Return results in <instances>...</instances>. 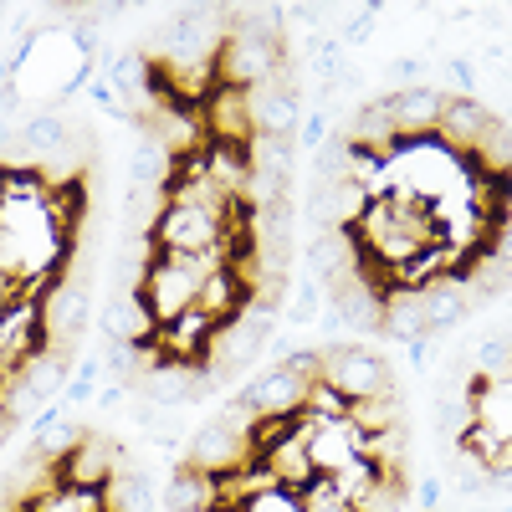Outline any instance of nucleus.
Returning a JSON list of instances; mask_svg holds the SVG:
<instances>
[{"label":"nucleus","instance_id":"nucleus-8","mask_svg":"<svg viewBox=\"0 0 512 512\" xmlns=\"http://www.w3.org/2000/svg\"><path fill=\"white\" fill-rule=\"evenodd\" d=\"M103 333H108V344H139V349L154 344L159 323H154V313L144 308L139 287H118V292L108 297V308H103Z\"/></svg>","mask_w":512,"mask_h":512},{"label":"nucleus","instance_id":"nucleus-23","mask_svg":"<svg viewBox=\"0 0 512 512\" xmlns=\"http://www.w3.org/2000/svg\"><path fill=\"white\" fill-rule=\"evenodd\" d=\"M169 169H175V154H169L164 144H154V139H144L134 149V169H128V175H134L139 190H159L169 180Z\"/></svg>","mask_w":512,"mask_h":512},{"label":"nucleus","instance_id":"nucleus-22","mask_svg":"<svg viewBox=\"0 0 512 512\" xmlns=\"http://www.w3.org/2000/svg\"><path fill=\"white\" fill-rule=\"evenodd\" d=\"M400 134H395V123H390V108H384V98L379 103H369V108H359V118H354V128H349V139L344 144H374V149H390Z\"/></svg>","mask_w":512,"mask_h":512},{"label":"nucleus","instance_id":"nucleus-31","mask_svg":"<svg viewBox=\"0 0 512 512\" xmlns=\"http://www.w3.org/2000/svg\"><path fill=\"white\" fill-rule=\"evenodd\" d=\"M123 400V384H103V390H98V405H118Z\"/></svg>","mask_w":512,"mask_h":512},{"label":"nucleus","instance_id":"nucleus-12","mask_svg":"<svg viewBox=\"0 0 512 512\" xmlns=\"http://www.w3.org/2000/svg\"><path fill=\"white\" fill-rule=\"evenodd\" d=\"M256 461H262L267 472H272V482L287 487V492H308L313 477H318V472H313V461H308V436H303V431H287L282 441H272Z\"/></svg>","mask_w":512,"mask_h":512},{"label":"nucleus","instance_id":"nucleus-28","mask_svg":"<svg viewBox=\"0 0 512 512\" xmlns=\"http://www.w3.org/2000/svg\"><path fill=\"white\" fill-rule=\"evenodd\" d=\"M446 82L456 88V98H477V72H472V57H451V62H446Z\"/></svg>","mask_w":512,"mask_h":512},{"label":"nucleus","instance_id":"nucleus-19","mask_svg":"<svg viewBox=\"0 0 512 512\" xmlns=\"http://www.w3.org/2000/svg\"><path fill=\"white\" fill-rule=\"evenodd\" d=\"M103 502H108V512H154V487H149L144 472L118 466V472L103 482Z\"/></svg>","mask_w":512,"mask_h":512},{"label":"nucleus","instance_id":"nucleus-4","mask_svg":"<svg viewBox=\"0 0 512 512\" xmlns=\"http://www.w3.org/2000/svg\"><path fill=\"white\" fill-rule=\"evenodd\" d=\"M282 62V41H262V36H226L221 52H216V82L226 88H262L272 77V67Z\"/></svg>","mask_w":512,"mask_h":512},{"label":"nucleus","instance_id":"nucleus-16","mask_svg":"<svg viewBox=\"0 0 512 512\" xmlns=\"http://www.w3.org/2000/svg\"><path fill=\"white\" fill-rule=\"evenodd\" d=\"M205 175L221 185L226 200H241V190H246V180H251V159H246V149H236V144H205Z\"/></svg>","mask_w":512,"mask_h":512},{"label":"nucleus","instance_id":"nucleus-6","mask_svg":"<svg viewBox=\"0 0 512 512\" xmlns=\"http://www.w3.org/2000/svg\"><path fill=\"white\" fill-rule=\"evenodd\" d=\"M200 118H205V139L210 144L246 149L256 139V128H251V93L246 88H226V82H216V88L205 93V103H200Z\"/></svg>","mask_w":512,"mask_h":512},{"label":"nucleus","instance_id":"nucleus-17","mask_svg":"<svg viewBox=\"0 0 512 512\" xmlns=\"http://www.w3.org/2000/svg\"><path fill=\"white\" fill-rule=\"evenodd\" d=\"M164 507H169V512H216V477H210V472H195V466H185V472L169 482Z\"/></svg>","mask_w":512,"mask_h":512},{"label":"nucleus","instance_id":"nucleus-10","mask_svg":"<svg viewBox=\"0 0 512 512\" xmlns=\"http://www.w3.org/2000/svg\"><path fill=\"white\" fill-rule=\"evenodd\" d=\"M384 108H390V123L395 134H431V128L441 123V108H446V93L431 88V82H420V88H400L384 98Z\"/></svg>","mask_w":512,"mask_h":512},{"label":"nucleus","instance_id":"nucleus-9","mask_svg":"<svg viewBox=\"0 0 512 512\" xmlns=\"http://www.w3.org/2000/svg\"><path fill=\"white\" fill-rule=\"evenodd\" d=\"M308 400V379H297L287 364H272L262 379L241 395V405H251V415H297Z\"/></svg>","mask_w":512,"mask_h":512},{"label":"nucleus","instance_id":"nucleus-18","mask_svg":"<svg viewBox=\"0 0 512 512\" xmlns=\"http://www.w3.org/2000/svg\"><path fill=\"white\" fill-rule=\"evenodd\" d=\"M466 405H472V425H487L492 436H512V395L507 384H477L472 395H466Z\"/></svg>","mask_w":512,"mask_h":512},{"label":"nucleus","instance_id":"nucleus-32","mask_svg":"<svg viewBox=\"0 0 512 512\" xmlns=\"http://www.w3.org/2000/svg\"><path fill=\"white\" fill-rule=\"evenodd\" d=\"M11 425H16V420H6V415H0V446H6V436H11Z\"/></svg>","mask_w":512,"mask_h":512},{"label":"nucleus","instance_id":"nucleus-20","mask_svg":"<svg viewBox=\"0 0 512 512\" xmlns=\"http://www.w3.org/2000/svg\"><path fill=\"white\" fill-rule=\"evenodd\" d=\"M21 384H26V400H31V410L36 405H47V400H57L62 395V384H67V359L62 354H47V359H26V369H21Z\"/></svg>","mask_w":512,"mask_h":512},{"label":"nucleus","instance_id":"nucleus-24","mask_svg":"<svg viewBox=\"0 0 512 512\" xmlns=\"http://www.w3.org/2000/svg\"><path fill=\"white\" fill-rule=\"evenodd\" d=\"M297 415H313V420H349V400L338 395V390H328V384L318 379V384H308V400H303V410Z\"/></svg>","mask_w":512,"mask_h":512},{"label":"nucleus","instance_id":"nucleus-29","mask_svg":"<svg viewBox=\"0 0 512 512\" xmlns=\"http://www.w3.org/2000/svg\"><path fill=\"white\" fill-rule=\"evenodd\" d=\"M395 77L405 82V88H420V82H425V52H415V57H395Z\"/></svg>","mask_w":512,"mask_h":512},{"label":"nucleus","instance_id":"nucleus-30","mask_svg":"<svg viewBox=\"0 0 512 512\" xmlns=\"http://www.w3.org/2000/svg\"><path fill=\"white\" fill-rule=\"evenodd\" d=\"M303 144L323 149V118H308V123H303Z\"/></svg>","mask_w":512,"mask_h":512},{"label":"nucleus","instance_id":"nucleus-2","mask_svg":"<svg viewBox=\"0 0 512 512\" xmlns=\"http://www.w3.org/2000/svg\"><path fill=\"white\" fill-rule=\"evenodd\" d=\"M323 384L338 390L349 405L374 400V395H395L384 359L374 349H359V344H323Z\"/></svg>","mask_w":512,"mask_h":512},{"label":"nucleus","instance_id":"nucleus-25","mask_svg":"<svg viewBox=\"0 0 512 512\" xmlns=\"http://www.w3.org/2000/svg\"><path fill=\"white\" fill-rule=\"evenodd\" d=\"M236 512H303V497H297V492H287V487H267V492L246 497Z\"/></svg>","mask_w":512,"mask_h":512},{"label":"nucleus","instance_id":"nucleus-27","mask_svg":"<svg viewBox=\"0 0 512 512\" xmlns=\"http://www.w3.org/2000/svg\"><path fill=\"white\" fill-rule=\"evenodd\" d=\"M318 303H323V292H318V277L297 282V303L287 308V323H313V318H318Z\"/></svg>","mask_w":512,"mask_h":512},{"label":"nucleus","instance_id":"nucleus-13","mask_svg":"<svg viewBox=\"0 0 512 512\" xmlns=\"http://www.w3.org/2000/svg\"><path fill=\"white\" fill-rule=\"evenodd\" d=\"M441 134L451 139V144H461V149H477L482 139H487V128H492V108L482 103V98H451L446 93V108H441Z\"/></svg>","mask_w":512,"mask_h":512},{"label":"nucleus","instance_id":"nucleus-14","mask_svg":"<svg viewBox=\"0 0 512 512\" xmlns=\"http://www.w3.org/2000/svg\"><path fill=\"white\" fill-rule=\"evenodd\" d=\"M379 333L405 338V344L425 338V297H420V287H384V318H379Z\"/></svg>","mask_w":512,"mask_h":512},{"label":"nucleus","instance_id":"nucleus-21","mask_svg":"<svg viewBox=\"0 0 512 512\" xmlns=\"http://www.w3.org/2000/svg\"><path fill=\"white\" fill-rule=\"evenodd\" d=\"M246 159H251V169L256 175H267V180H292V139H262L256 134L251 144H246Z\"/></svg>","mask_w":512,"mask_h":512},{"label":"nucleus","instance_id":"nucleus-7","mask_svg":"<svg viewBox=\"0 0 512 512\" xmlns=\"http://www.w3.org/2000/svg\"><path fill=\"white\" fill-rule=\"evenodd\" d=\"M123 466V456H118V446L108 441V436H82L62 461H57V487H103L113 472Z\"/></svg>","mask_w":512,"mask_h":512},{"label":"nucleus","instance_id":"nucleus-26","mask_svg":"<svg viewBox=\"0 0 512 512\" xmlns=\"http://www.w3.org/2000/svg\"><path fill=\"white\" fill-rule=\"evenodd\" d=\"M477 364H482V379L487 384H507V333L487 338V344L477 349Z\"/></svg>","mask_w":512,"mask_h":512},{"label":"nucleus","instance_id":"nucleus-5","mask_svg":"<svg viewBox=\"0 0 512 512\" xmlns=\"http://www.w3.org/2000/svg\"><path fill=\"white\" fill-rule=\"evenodd\" d=\"M88 303H93V287L88 277H67L47 292V308H41V333L57 344V354H67L82 333H88Z\"/></svg>","mask_w":512,"mask_h":512},{"label":"nucleus","instance_id":"nucleus-11","mask_svg":"<svg viewBox=\"0 0 512 512\" xmlns=\"http://www.w3.org/2000/svg\"><path fill=\"white\" fill-rule=\"evenodd\" d=\"M297 123H303V103H297V93H282V88H272V82L251 88V128L262 139H292Z\"/></svg>","mask_w":512,"mask_h":512},{"label":"nucleus","instance_id":"nucleus-15","mask_svg":"<svg viewBox=\"0 0 512 512\" xmlns=\"http://www.w3.org/2000/svg\"><path fill=\"white\" fill-rule=\"evenodd\" d=\"M16 139H21V149H26V159H36V164H47L67 139H72V123L52 108V113H36V118H26L21 128H16Z\"/></svg>","mask_w":512,"mask_h":512},{"label":"nucleus","instance_id":"nucleus-3","mask_svg":"<svg viewBox=\"0 0 512 512\" xmlns=\"http://www.w3.org/2000/svg\"><path fill=\"white\" fill-rule=\"evenodd\" d=\"M195 292H200V282L175 262V256H154V262L144 267V277H139V297H144V308L154 313L159 328L175 323L180 313H190L195 308Z\"/></svg>","mask_w":512,"mask_h":512},{"label":"nucleus","instance_id":"nucleus-1","mask_svg":"<svg viewBox=\"0 0 512 512\" xmlns=\"http://www.w3.org/2000/svg\"><path fill=\"white\" fill-rule=\"evenodd\" d=\"M226 236V221L216 210H200V205H159V216L149 226V241L159 256H195V251H216Z\"/></svg>","mask_w":512,"mask_h":512}]
</instances>
